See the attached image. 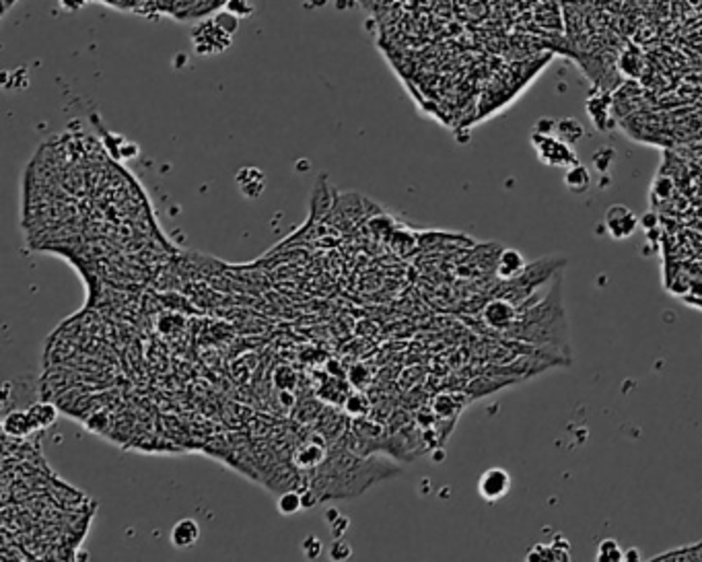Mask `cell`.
I'll return each instance as SVG.
<instances>
[{
    "label": "cell",
    "mask_w": 702,
    "mask_h": 562,
    "mask_svg": "<svg viewBox=\"0 0 702 562\" xmlns=\"http://www.w3.org/2000/svg\"><path fill=\"white\" fill-rule=\"evenodd\" d=\"M556 134H558L560 140H565L567 144H572V142H577V140L583 136V128H581V124H579L577 120L567 118V120H560V122L556 124Z\"/></svg>",
    "instance_id": "5bb4252c"
},
{
    "label": "cell",
    "mask_w": 702,
    "mask_h": 562,
    "mask_svg": "<svg viewBox=\"0 0 702 562\" xmlns=\"http://www.w3.org/2000/svg\"><path fill=\"white\" fill-rule=\"evenodd\" d=\"M351 554H352L351 546L344 544V542H336V544L330 548V556H332L334 561H346Z\"/></svg>",
    "instance_id": "2e32d148"
},
{
    "label": "cell",
    "mask_w": 702,
    "mask_h": 562,
    "mask_svg": "<svg viewBox=\"0 0 702 562\" xmlns=\"http://www.w3.org/2000/svg\"><path fill=\"white\" fill-rule=\"evenodd\" d=\"M241 173L247 177V179H243L241 175H237V183H239V188H241V192H243V196L245 198H258L260 194L264 192V185H266V179H264V175L260 173L256 179H252V175H254V167H247V169H241Z\"/></svg>",
    "instance_id": "30bf717a"
},
{
    "label": "cell",
    "mask_w": 702,
    "mask_h": 562,
    "mask_svg": "<svg viewBox=\"0 0 702 562\" xmlns=\"http://www.w3.org/2000/svg\"><path fill=\"white\" fill-rule=\"evenodd\" d=\"M604 225H606V231H608L614 239H628V237L636 231L639 218H636V215H634L628 206H624V204H612V206L606 211Z\"/></svg>",
    "instance_id": "7a4b0ae2"
},
{
    "label": "cell",
    "mask_w": 702,
    "mask_h": 562,
    "mask_svg": "<svg viewBox=\"0 0 702 562\" xmlns=\"http://www.w3.org/2000/svg\"><path fill=\"white\" fill-rule=\"evenodd\" d=\"M326 457V449L321 445L305 443L295 451V464L299 468H317Z\"/></svg>",
    "instance_id": "52a82bcc"
},
{
    "label": "cell",
    "mask_w": 702,
    "mask_h": 562,
    "mask_svg": "<svg viewBox=\"0 0 702 562\" xmlns=\"http://www.w3.org/2000/svg\"><path fill=\"white\" fill-rule=\"evenodd\" d=\"M527 264L524 256L517 252V250H503L498 254V259H496V276L501 280H515L517 276H521L526 272Z\"/></svg>",
    "instance_id": "3957f363"
},
{
    "label": "cell",
    "mask_w": 702,
    "mask_h": 562,
    "mask_svg": "<svg viewBox=\"0 0 702 562\" xmlns=\"http://www.w3.org/2000/svg\"><path fill=\"white\" fill-rule=\"evenodd\" d=\"M36 429L38 427H36L29 412H10L4 418V431L8 434H19L21 436V434H27V432L36 431Z\"/></svg>",
    "instance_id": "ba28073f"
},
{
    "label": "cell",
    "mask_w": 702,
    "mask_h": 562,
    "mask_svg": "<svg viewBox=\"0 0 702 562\" xmlns=\"http://www.w3.org/2000/svg\"><path fill=\"white\" fill-rule=\"evenodd\" d=\"M610 107H612V101H610L608 93H602V91L591 95L589 101H587V112H589L593 124L600 130H606V120H610Z\"/></svg>",
    "instance_id": "8992f818"
},
{
    "label": "cell",
    "mask_w": 702,
    "mask_h": 562,
    "mask_svg": "<svg viewBox=\"0 0 702 562\" xmlns=\"http://www.w3.org/2000/svg\"><path fill=\"white\" fill-rule=\"evenodd\" d=\"M653 561H702V542L690 544L686 548H676L671 552H663Z\"/></svg>",
    "instance_id": "8fae6325"
},
{
    "label": "cell",
    "mask_w": 702,
    "mask_h": 562,
    "mask_svg": "<svg viewBox=\"0 0 702 562\" xmlns=\"http://www.w3.org/2000/svg\"><path fill=\"white\" fill-rule=\"evenodd\" d=\"M565 181H567V188H569L571 192H574V194H583V192H587L589 185H591L589 172H587L583 165H579V163H572V167L567 172Z\"/></svg>",
    "instance_id": "9c48e42d"
},
{
    "label": "cell",
    "mask_w": 702,
    "mask_h": 562,
    "mask_svg": "<svg viewBox=\"0 0 702 562\" xmlns=\"http://www.w3.org/2000/svg\"><path fill=\"white\" fill-rule=\"evenodd\" d=\"M597 561H624V550L612 538L602 540L597 548Z\"/></svg>",
    "instance_id": "9a60e30c"
},
{
    "label": "cell",
    "mask_w": 702,
    "mask_h": 562,
    "mask_svg": "<svg viewBox=\"0 0 702 562\" xmlns=\"http://www.w3.org/2000/svg\"><path fill=\"white\" fill-rule=\"evenodd\" d=\"M484 319L490 328L494 330H503L507 326H511V321L515 319V309L511 307V303L503 301V299H494L486 305L484 309Z\"/></svg>",
    "instance_id": "277c9868"
},
{
    "label": "cell",
    "mask_w": 702,
    "mask_h": 562,
    "mask_svg": "<svg viewBox=\"0 0 702 562\" xmlns=\"http://www.w3.org/2000/svg\"><path fill=\"white\" fill-rule=\"evenodd\" d=\"M276 507H278V513H282V515H295L301 509H305L303 507V494L301 492H282Z\"/></svg>",
    "instance_id": "7c38bea8"
},
{
    "label": "cell",
    "mask_w": 702,
    "mask_h": 562,
    "mask_svg": "<svg viewBox=\"0 0 702 562\" xmlns=\"http://www.w3.org/2000/svg\"><path fill=\"white\" fill-rule=\"evenodd\" d=\"M624 561H641V552L636 548H628L624 550Z\"/></svg>",
    "instance_id": "e0dca14e"
},
{
    "label": "cell",
    "mask_w": 702,
    "mask_h": 562,
    "mask_svg": "<svg viewBox=\"0 0 702 562\" xmlns=\"http://www.w3.org/2000/svg\"><path fill=\"white\" fill-rule=\"evenodd\" d=\"M29 414L36 423L38 429H44V427H49L54 420H56V408L49 406V404H36L29 408Z\"/></svg>",
    "instance_id": "4fadbf2b"
},
{
    "label": "cell",
    "mask_w": 702,
    "mask_h": 562,
    "mask_svg": "<svg viewBox=\"0 0 702 562\" xmlns=\"http://www.w3.org/2000/svg\"><path fill=\"white\" fill-rule=\"evenodd\" d=\"M511 484V474L505 468H488L478 480V492L484 501L496 503L509 494Z\"/></svg>",
    "instance_id": "6da1fadb"
},
{
    "label": "cell",
    "mask_w": 702,
    "mask_h": 562,
    "mask_svg": "<svg viewBox=\"0 0 702 562\" xmlns=\"http://www.w3.org/2000/svg\"><path fill=\"white\" fill-rule=\"evenodd\" d=\"M200 540V525L194 519H179L171 529V544L176 548H192Z\"/></svg>",
    "instance_id": "5b68a950"
}]
</instances>
